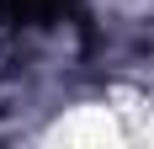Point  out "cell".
I'll return each mask as SVG.
<instances>
[{
	"instance_id": "1",
	"label": "cell",
	"mask_w": 154,
	"mask_h": 149,
	"mask_svg": "<svg viewBox=\"0 0 154 149\" xmlns=\"http://www.w3.org/2000/svg\"><path fill=\"white\" fill-rule=\"evenodd\" d=\"M69 5H75V0H0V11L11 16V21H21V27H43V21H59Z\"/></svg>"
}]
</instances>
